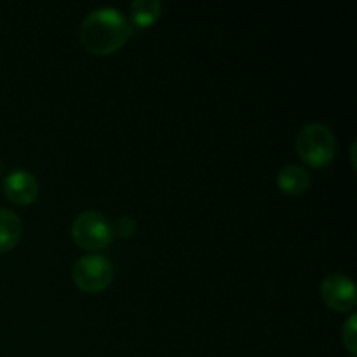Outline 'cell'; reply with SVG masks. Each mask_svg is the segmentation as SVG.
Segmentation results:
<instances>
[{"mask_svg": "<svg viewBox=\"0 0 357 357\" xmlns=\"http://www.w3.org/2000/svg\"><path fill=\"white\" fill-rule=\"evenodd\" d=\"M2 169H3V162H2V160H0V173H2Z\"/></svg>", "mask_w": 357, "mask_h": 357, "instance_id": "obj_12", "label": "cell"}, {"mask_svg": "<svg viewBox=\"0 0 357 357\" xmlns=\"http://www.w3.org/2000/svg\"><path fill=\"white\" fill-rule=\"evenodd\" d=\"M160 10L162 6L159 0H135L131 3V20L138 28L150 26L159 20Z\"/></svg>", "mask_w": 357, "mask_h": 357, "instance_id": "obj_9", "label": "cell"}, {"mask_svg": "<svg viewBox=\"0 0 357 357\" xmlns=\"http://www.w3.org/2000/svg\"><path fill=\"white\" fill-rule=\"evenodd\" d=\"M72 236L75 243L86 250H101L114 239V223L105 213L86 209L73 218Z\"/></svg>", "mask_w": 357, "mask_h": 357, "instance_id": "obj_3", "label": "cell"}, {"mask_svg": "<svg viewBox=\"0 0 357 357\" xmlns=\"http://www.w3.org/2000/svg\"><path fill=\"white\" fill-rule=\"evenodd\" d=\"M321 293L323 298L331 309L335 310H351L356 305V286L354 281L347 274L326 275L321 282Z\"/></svg>", "mask_w": 357, "mask_h": 357, "instance_id": "obj_5", "label": "cell"}, {"mask_svg": "<svg viewBox=\"0 0 357 357\" xmlns=\"http://www.w3.org/2000/svg\"><path fill=\"white\" fill-rule=\"evenodd\" d=\"M357 314L352 312L351 317L345 321L344 328H342V340H344V345L349 349L351 354H356L357 347Z\"/></svg>", "mask_w": 357, "mask_h": 357, "instance_id": "obj_10", "label": "cell"}, {"mask_svg": "<svg viewBox=\"0 0 357 357\" xmlns=\"http://www.w3.org/2000/svg\"><path fill=\"white\" fill-rule=\"evenodd\" d=\"M23 234V222L20 215L10 209L0 208V253L9 251L17 244Z\"/></svg>", "mask_w": 357, "mask_h": 357, "instance_id": "obj_8", "label": "cell"}, {"mask_svg": "<svg viewBox=\"0 0 357 357\" xmlns=\"http://www.w3.org/2000/svg\"><path fill=\"white\" fill-rule=\"evenodd\" d=\"M112 223H114V234L117 232L122 237H129L136 230V220L131 216H121Z\"/></svg>", "mask_w": 357, "mask_h": 357, "instance_id": "obj_11", "label": "cell"}, {"mask_svg": "<svg viewBox=\"0 0 357 357\" xmlns=\"http://www.w3.org/2000/svg\"><path fill=\"white\" fill-rule=\"evenodd\" d=\"M312 183V176H310L309 169L300 164H288V166L281 167L278 173V185L281 190L286 194H302Z\"/></svg>", "mask_w": 357, "mask_h": 357, "instance_id": "obj_7", "label": "cell"}, {"mask_svg": "<svg viewBox=\"0 0 357 357\" xmlns=\"http://www.w3.org/2000/svg\"><path fill=\"white\" fill-rule=\"evenodd\" d=\"M298 155L310 166H326L337 150L335 132L323 122H309L303 126L296 136Z\"/></svg>", "mask_w": 357, "mask_h": 357, "instance_id": "obj_2", "label": "cell"}, {"mask_svg": "<svg viewBox=\"0 0 357 357\" xmlns=\"http://www.w3.org/2000/svg\"><path fill=\"white\" fill-rule=\"evenodd\" d=\"M131 35V23L115 7H98L84 17L80 24V40L94 54H110L117 51Z\"/></svg>", "mask_w": 357, "mask_h": 357, "instance_id": "obj_1", "label": "cell"}, {"mask_svg": "<svg viewBox=\"0 0 357 357\" xmlns=\"http://www.w3.org/2000/svg\"><path fill=\"white\" fill-rule=\"evenodd\" d=\"M114 279V264L100 253H87L73 265V281L84 291H100Z\"/></svg>", "mask_w": 357, "mask_h": 357, "instance_id": "obj_4", "label": "cell"}, {"mask_svg": "<svg viewBox=\"0 0 357 357\" xmlns=\"http://www.w3.org/2000/svg\"><path fill=\"white\" fill-rule=\"evenodd\" d=\"M3 192L16 204H28L38 194V180L31 171L14 167L3 180Z\"/></svg>", "mask_w": 357, "mask_h": 357, "instance_id": "obj_6", "label": "cell"}]
</instances>
